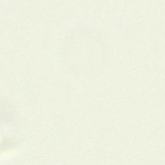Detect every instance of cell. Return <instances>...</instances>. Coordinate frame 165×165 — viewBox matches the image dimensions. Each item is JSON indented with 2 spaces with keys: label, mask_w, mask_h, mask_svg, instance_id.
<instances>
[{
  "label": "cell",
  "mask_w": 165,
  "mask_h": 165,
  "mask_svg": "<svg viewBox=\"0 0 165 165\" xmlns=\"http://www.w3.org/2000/svg\"><path fill=\"white\" fill-rule=\"evenodd\" d=\"M18 121L13 105L0 97V154L18 144Z\"/></svg>",
  "instance_id": "obj_1"
}]
</instances>
